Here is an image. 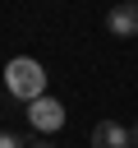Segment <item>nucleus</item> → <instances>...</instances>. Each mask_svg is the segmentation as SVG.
I'll return each instance as SVG.
<instances>
[{
	"label": "nucleus",
	"mask_w": 138,
	"mask_h": 148,
	"mask_svg": "<svg viewBox=\"0 0 138 148\" xmlns=\"http://www.w3.org/2000/svg\"><path fill=\"white\" fill-rule=\"evenodd\" d=\"M5 88H9V97H18V102H37V97H46V69H41L32 56H14V60L5 65Z\"/></svg>",
	"instance_id": "obj_1"
},
{
	"label": "nucleus",
	"mask_w": 138,
	"mask_h": 148,
	"mask_svg": "<svg viewBox=\"0 0 138 148\" xmlns=\"http://www.w3.org/2000/svg\"><path fill=\"white\" fill-rule=\"evenodd\" d=\"M28 120H32L41 134H55V130L64 125V106H60L55 97H37V102H28Z\"/></svg>",
	"instance_id": "obj_2"
},
{
	"label": "nucleus",
	"mask_w": 138,
	"mask_h": 148,
	"mask_svg": "<svg viewBox=\"0 0 138 148\" xmlns=\"http://www.w3.org/2000/svg\"><path fill=\"white\" fill-rule=\"evenodd\" d=\"M106 32L110 37H138V0H124L106 14Z\"/></svg>",
	"instance_id": "obj_3"
},
{
	"label": "nucleus",
	"mask_w": 138,
	"mask_h": 148,
	"mask_svg": "<svg viewBox=\"0 0 138 148\" xmlns=\"http://www.w3.org/2000/svg\"><path fill=\"white\" fill-rule=\"evenodd\" d=\"M92 148H133V134L120 125V120H101L92 130Z\"/></svg>",
	"instance_id": "obj_4"
},
{
	"label": "nucleus",
	"mask_w": 138,
	"mask_h": 148,
	"mask_svg": "<svg viewBox=\"0 0 138 148\" xmlns=\"http://www.w3.org/2000/svg\"><path fill=\"white\" fill-rule=\"evenodd\" d=\"M0 148H28L18 134H9V130H0Z\"/></svg>",
	"instance_id": "obj_5"
},
{
	"label": "nucleus",
	"mask_w": 138,
	"mask_h": 148,
	"mask_svg": "<svg viewBox=\"0 0 138 148\" xmlns=\"http://www.w3.org/2000/svg\"><path fill=\"white\" fill-rule=\"evenodd\" d=\"M28 148H55V143H51V139L41 134V139H37V143H28Z\"/></svg>",
	"instance_id": "obj_6"
},
{
	"label": "nucleus",
	"mask_w": 138,
	"mask_h": 148,
	"mask_svg": "<svg viewBox=\"0 0 138 148\" xmlns=\"http://www.w3.org/2000/svg\"><path fill=\"white\" fill-rule=\"evenodd\" d=\"M129 134H133V148H138V125H133V130H129Z\"/></svg>",
	"instance_id": "obj_7"
}]
</instances>
